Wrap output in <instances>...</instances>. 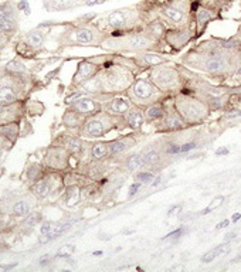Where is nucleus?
Wrapping results in <instances>:
<instances>
[{
    "mask_svg": "<svg viewBox=\"0 0 241 272\" xmlns=\"http://www.w3.org/2000/svg\"><path fill=\"white\" fill-rule=\"evenodd\" d=\"M165 34V27L157 21H149L142 29L133 32L122 33L117 36H108L104 40L101 48L115 52H144L155 51Z\"/></svg>",
    "mask_w": 241,
    "mask_h": 272,
    "instance_id": "1",
    "label": "nucleus"
},
{
    "mask_svg": "<svg viewBox=\"0 0 241 272\" xmlns=\"http://www.w3.org/2000/svg\"><path fill=\"white\" fill-rule=\"evenodd\" d=\"M94 24L110 36H117V34L142 29L146 23H145L141 7L139 5H137V6L117 9L111 13L104 14V16L98 17L94 21Z\"/></svg>",
    "mask_w": 241,
    "mask_h": 272,
    "instance_id": "2",
    "label": "nucleus"
},
{
    "mask_svg": "<svg viewBox=\"0 0 241 272\" xmlns=\"http://www.w3.org/2000/svg\"><path fill=\"white\" fill-rule=\"evenodd\" d=\"M122 128H126L124 118L114 117L104 110H101L85 119L84 123L77 129V135L84 139H99L114 130L122 129Z\"/></svg>",
    "mask_w": 241,
    "mask_h": 272,
    "instance_id": "3",
    "label": "nucleus"
},
{
    "mask_svg": "<svg viewBox=\"0 0 241 272\" xmlns=\"http://www.w3.org/2000/svg\"><path fill=\"white\" fill-rule=\"evenodd\" d=\"M110 34H106L102 30H99L94 21L91 23H84V24H77V26L70 27L67 33H63V40L64 43L71 45H88V47H101L104 40Z\"/></svg>",
    "mask_w": 241,
    "mask_h": 272,
    "instance_id": "4",
    "label": "nucleus"
},
{
    "mask_svg": "<svg viewBox=\"0 0 241 272\" xmlns=\"http://www.w3.org/2000/svg\"><path fill=\"white\" fill-rule=\"evenodd\" d=\"M159 92L160 91L157 90L156 85L148 78H135L125 95L129 98L132 105L145 110L146 106L156 102Z\"/></svg>",
    "mask_w": 241,
    "mask_h": 272,
    "instance_id": "5",
    "label": "nucleus"
},
{
    "mask_svg": "<svg viewBox=\"0 0 241 272\" xmlns=\"http://www.w3.org/2000/svg\"><path fill=\"white\" fill-rule=\"evenodd\" d=\"M176 112L183 118L184 122H199L203 118L207 117V106L200 101H197L195 98H190L188 95L176 99Z\"/></svg>",
    "mask_w": 241,
    "mask_h": 272,
    "instance_id": "6",
    "label": "nucleus"
},
{
    "mask_svg": "<svg viewBox=\"0 0 241 272\" xmlns=\"http://www.w3.org/2000/svg\"><path fill=\"white\" fill-rule=\"evenodd\" d=\"M149 79L156 85L157 90L166 92L172 88H176L179 84V74L176 68L163 63L156 67H152L149 72Z\"/></svg>",
    "mask_w": 241,
    "mask_h": 272,
    "instance_id": "7",
    "label": "nucleus"
},
{
    "mask_svg": "<svg viewBox=\"0 0 241 272\" xmlns=\"http://www.w3.org/2000/svg\"><path fill=\"white\" fill-rule=\"evenodd\" d=\"M72 155L60 145H54L47 149L43 165L52 172H63L71 166Z\"/></svg>",
    "mask_w": 241,
    "mask_h": 272,
    "instance_id": "8",
    "label": "nucleus"
},
{
    "mask_svg": "<svg viewBox=\"0 0 241 272\" xmlns=\"http://www.w3.org/2000/svg\"><path fill=\"white\" fill-rule=\"evenodd\" d=\"M108 59V56H105V59H88L83 60L78 64V68H77V72L74 74V78H72V85L75 87H79L83 85L87 81H90L91 78H94L97 75L98 72L102 70L104 67V63Z\"/></svg>",
    "mask_w": 241,
    "mask_h": 272,
    "instance_id": "9",
    "label": "nucleus"
},
{
    "mask_svg": "<svg viewBox=\"0 0 241 272\" xmlns=\"http://www.w3.org/2000/svg\"><path fill=\"white\" fill-rule=\"evenodd\" d=\"M68 110L74 111V112H77L79 115L88 118L102 110V101L98 97L83 95V97H79L78 99H75V101L70 105Z\"/></svg>",
    "mask_w": 241,
    "mask_h": 272,
    "instance_id": "10",
    "label": "nucleus"
},
{
    "mask_svg": "<svg viewBox=\"0 0 241 272\" xmlns=\"http://www.w3.org/2000/svg\"><path fill=\"white\" fill-rule=\"evenodd\" d=\"M137 145L135 136L129 135L119 136L112 141H108V148H110V159H124L125 156L129 153V150Z\"/></svg>",
    "mask_w": 241,
    "mask_h": 272,
    "instance_id": "11",
    "label": "nucleus"
},
{
    "mask_svg": "<svg viewBox=\"0 0 241 272\" xmlns=\"http://www.w3.org/2000/svg\"><path fill=\"white\" fill-rule=\"evenodd\" d=\"M57 181H56V173H46L40 180L30 184L33 196H36L39 200H46L56 192Z\"/></svg>",
    "mask_w": 241,
    "mask_h": 272,
    "instance_id": "12",
    "label": "nucleus"
},
{
    "mask_svg": "<svg viewBox=\"0 0 241 272\" xmlns=\"http://www.w3.org/2000/svg\"><path fill=\"white\" fill-rule=\"evenodd\" d=\"M54 145H60L63 146L64 149H67L71 155L77 156L81 162L83 159V155H85V148H87V142L81 139V136L78 135H60Z\"/></svg>",
    "mask_w": 241,
    "mask_h": 272,
    "instance_id": "13",
    "label": "nucleus"
},
{
    "mask_svg": "<svg viewBox=\"0 0 241 272\" xmlns=\"http://www.w3.org/2000/svg\"><path fill=\"white\" fill-rule=\"evenodd\" d=\"M130 106L132 102L126 95H115L102 102V110L118 118H124L125 114L130 110Z\"/></svg>",
    "mask_w": 241,
    "mask_h": 272,
    "instance_id": "14",
    "label": "nucleus"
},
{
    "mask_svg": "<svg viewBox=\"0 0 241 272\" xmlns=\"http://www.w3.org/2000/svg\"><path fill=\"white\" fill-rule=\"evenodd\" d=\"M163 39L169 45H175L177 48H180L184 44H188L192 39V32L189 27H176L173 30H165Z\"/></svg>",
    "mask_w": 241,
    "mask_h": 272,
    "instance_id": "15",
    "label": "nucleus"
},
{
    "mask_svg": "<svg viewBox=\"0 0 241 272\" xmlns=\"http://www.w3.org/2000/svg\"><path fill=\"white\" fill-rule=\"evenodd\" d=\"M193 17H195V24H196V34L197 36H202V33L204 32V29L207 27L209 23H211L213 20L217 19V13L215 10H211L209 7L202 6L199 3V6L195 10L193 13Z\"/></svg>",
    "mask_w": 241,
    "mask_h": 272,
    "instance_id": "16",
    "label": "nucleus"
},
{
    "mask_svg": "<svg viewBox=\"0 0 241 272\" xmlns=\"http://www.w3.org/2000/svg\"><path fill=\"white\" fill-rule=\"evenodd\" d=\"M125 126L130 130H141L144 126L146 119H145V112L142 108L132 105L130 110L124 115Z\"/></svg>",
    "mask_w": 241,
    "mask_h": 272,
    "instance_id": "17",
    "label": "nucleus"
},
{
    "mask_svg": "<svg viewBox=\"0 0 241 272\" xmlns=\"http://www.w3.org/2000/svg\"><path fill=\"white\" fill-rule=\"evenodd\" d=\"M133 64L138 68H146V67H156V65H160L163 63H166V59H163L162 56H159L156 52H150V51H144V52H138L137 57L132 59Z\"/></svg>",
    "mask_w": 241,
    "mask_h": 272,
    "instance_id": "18",
    "label": "nucleus"
},
{
    "mask_svg": "<svg viewBox=\"0 0 241 272\" xmlns=\"http://www.w3.org/2000/svg\"><path fill=\"white\" fill-rule=\"evenodd\" d=\"M81 186L77 183H70L67 184L64 188V196H63V200L67 207H74L77 206L83 197V192H81Z\"/></svg>",
    "mask_w": 241,
    "mask_h": 272,
    "instance_id": "19",
    "label": "nucleus"
},
{
    "mask_svg": "<svg viewBox=\"0 0 241 272\" xmlns=\"http://www.w3.org/2000/svg\"><path fill=\"white\" fill-rule=\"evenodd\" d=\"M17 101H19V91L14 85H0V105L9 106V105L17 104Z\"/></svg>",
    "mask_w": 241,
    "mask_h": 272,
    "instance_id": "20",
    "label": "nucleus"
},
{
    "mask_svg": "<svg viewBox=\"0 0 241 272\" xmlns=\"http://www.w3.org/2000/svg\"><path fill=\"white\" fill-rule=\"evenodd\" d=\"M160 121L163 130H179L186 126V122L177 112H166V115Z\"/></svg>",
    "mask_w": 241,
    "mask_h": 272,
    "instance_id": "21",
    "label": "nucleus"
},
{
    "mask_svg": "<svg viewBox=\"0 0 241 272\" xmlns=\"http://www.w3.org/2000/svg\"><path fill=\"white\" fill-rule=\"evenodd\" d=\"M90 159L99 160V159H110V148L108 141H97L90 145Z\"/></svg>",
    "mask_w": 241,
    "mask_h": 272,
    "instance_id": "22",
    "label": "nucleus"
},
{
    "mask_svg": "<svg viewBox=\"0 0 241 272\" xmlns=\"http://www.w3.org/2000/svg\"><path fill=\"white\" fill-rule=\"evenodd\" d=\"M124 166H125V170H126L128 173H132V175H135L137 172H139V170H144V169L146 168L144 163V159H142V156H141V153H130V155L125 156Z\"/></svg>",
    "mask_w": 241,
    "mask_h": 272,
    "instance_id": "23",
    "label": "nucleus"
},
{
    "mask_svg": "<svg viewBox=\"0 0 241 272\" xmlns=\"http://www.w3.org/2000/svg\"><path fill=\"white\" fill-rule=\"evenodd\" d=\"M44 40H46V34L41 30V27L39 29H34L32 32H29L24 37L26 45L32 50H37L41 48V45L44 44Z\"/></svg>",
    "mask_w": 241,
    "mask_h": 272,
    "instance_id": "24",
    "label": "nucleus"
},
{
    "mask_svg": "<svg viewBox=\"0 0 241 272\" xmlns=\"http://www.w3.org/2000/svg\"><path fill=\"white\" fill-rule=\"evenodd\" d=\"M10 213L14 217H17V219H24L26 215L32 213V203L27 199H19V200H16L12 204Z\"/></svg>",
    "mask_w": 241,
    "mask_h": 272,
    "instance_id": "25",
    "label": "nucleus"
},
{
    "mask_svg": "<svg viewBox=\"0 0 241 272\" xmlns=\"http://www.w3.org/2000/svg\"><path fill=\"white\" fill-rule=\"evenodd\" d=\"M71 228V223H56V226L52 228L51 231L46 235H43L41 238H40V244H46L48 241L56 240V238H59L60 235H63L64 233H67L68 230Z\"/></svg>",
    "mask_w": 241,
    "mask_h": 272,
    "instance_id": "26",
    "label": "nucleus"
},
{
    "mask_svg": "<svg viewBox=\"0 0 241 272\" xmlns=\"http://www.w3.org/2000/svg\"><path fill=\"white\" fill-rule=\"evenodd\" d=\"M145 112V119L146 121H149V122H153V121H160L165 115H166V108L163 106L162 104H155L149 105V106H146L144 110Z\"/></svg>",
    "mask_w": 241,
    "mask_h": 272,
    "instance_id": "27",
    "label": "nucleus"
},
{
    "mask_svg": "<svg viewBox=\"0 0 241 272\" xmlns=\"http://www.w3.org/2000/svg\"><path fill=\"white\" fill-rule=\"evenodd\" d=\"M142 159H144V163L146 168H155L156 165L160 163L162 160V155H160V152L155 148H148L146 150H144L142 153Z\"/></svg>",
    "mask_w": 241,
    "mask_h": 272,
    "instance_id": "28",
    "label": "nucleus"
},
{
    "mask_svg": "<svg viewBox=\"0 0 241 272\" xmlns=\"http://www.w3.org/2000/svg\"><path fill=\"white\" fill-rule=\"evenodd\" d=\"M87 119L83 115H79L77 112H74L71 110H67V112L64 114V117H63V122L67 128H77L78 129L79 126L84 123V121Z\"/></svg>",
    "mask_w": 241,
    "mask_h": 272,
    "instance_id": "29",
    "label": "nucleus"
},
{
    "mask_svg": "<svg viewBox=\"0 0 241 272\" xmlns=\"http://www.w3.org/2000/svg\"><path fill=\"white\" fill-rule=\"evenodd\" d=\"M19 10H17V6L16 3L7 0V2H3L0 5V17H5V19H13L19 20Z\"/></svg>",
    "mask_w": 241,
    "mask_h": 272,
    "instance_id": "30",
    "label": "nucleus"
},
{
    "mask_svg": "<svg viewBox=\"0 0 241 272\" xmlns=\"http://www.w3.org/2000/svg\"><path fill=\"white\" fill-rule=\"evenodd\" d=\"M6 72L12 74L14 77H23V75H27V67L20 60H13L10 61L9 64H6Z\"/></svg>",
    "mask_w": 241,
    "mask_h": 272,
    "instance_id": "31",
    "label": "nucleus"
},
{
    "mask_svg": "<svg viewBox=\"0 0 241 272\" xmlns=\"http://www.w3.org/2000/svg\"><path fill=\"white\" fill-rule=\"evenodd\" d=\"M44 175H46L44 168H43L41 165H37V163H34V165H32L30 168L27 169V180H29L30 184L40 180Z\"/></svg>",
    "mask_w": 241,
    "mask_h": 272,
    "instance_id": "32",
    "label": "nucleus"
},
{
    "mask_svg": "<svg viewBox=\"0 0 241 272\" xmlns=\"http://www.w3.org/2000/svg\"><path fill=\"white\" fill-rule=\"evenodd\" d=\"M228 248H230V244H228V242H226V244H222V246H217L215 250H211V251H209L207 254H204V255H203L202 261L203 262H211V261H215L217 257H220L222 254L227 253Z\"/></svg>",
    "mask_w": 241,
    "mask_h": 272,
    "instance_id": "33",
    "label": "nucleus"
},
{
    "mask_svg": "<svg viewBox=\"0 0 241 272\" xmlns=\"http://www.w3.org/2000/svg\"><path fill=\"white\" fill-rule=\"evenodd\" d=\"M153 179H155V175L149 170H139V172L135 173V180L142 183V184H146V183H149Z\"/></svg>",
    "mask_w": 241,
    "mask_h": 272,
    "instance_id": "34",
    "label": "nucleus"
},
{
    "mask_svg": "<svg viewBox=\"0 0 241 272\" xmlns=\"http://www.w3.org/2000/svg\"><path fill=\"white\" fill-rule=\"evenodd\" d=\"M74 253H75V246L65 244V246L61 247L59 251H57L56 257H57V258H68V257H71Z\"/></svg>",
    "mask_w": 241,
    "mask_h": 272,
    "instance_id": "35",
    "label": "nucleus"
},
{
    "mask_svg": "<svg viewBox=\"0 0 241 272\" xmlns=\"http://www.w3.org/2000/svg\"><path fill=\"white\" fill-rule=\"evenodd\" d=\"M39 221H40V214L30 213V215H26V217H24V226L33 228Z\"/></svg>",
    "mask_w": 241,
    "mask_h": 272,
    "instance_id": "36",
    "label": "nucleus"
},
{
    "mask_svg": "<svg viewBox=\"0 0 241 272\" xmlns=\"http://www.w3.org/2000/svg\"><path fill=\"white\" fill-rule=\"evenodd\" d=\"M54 226H56L54 221H43L41 226H40V235H46V234L50 233L54 228Z\"/></svg>",
    "mask_w": 241,
    "mask_h": 272,
    "instance_id": "37",
    "label": "nucleus"
},
{
    "mask_svg": "<svg viewBox=\"0 0 241 272\" xmlns=\"http://www.w3.org/2000/svg\"><path fill=\"white\" fill-rule=\"evenodd\" d=\"M16 6H17V10H19V12H23L26 16L32 13V9H30V5H29L27 0H19V2L16 3Z\"/></svg>",
    "mask_w": 241,
    "mask_h": 272,
    "instance_id": "38",
    "label": "nucleus"
},
{
    "mask_svg": "<svg viewBox=\"0 0 241 272\" xmlns=\"http://www.w3.org/2000/svg\"><path fill=\"white\" fill-rule=\"evenodd\" d=\"M223 201H224V197H217V199H215V200L210 203V206L206 210H203L202 214H209L210 211H213L215 208L220 207V204H223Z\"/></svg>",
    "mask_w": 241,
    "mask_h": 272,
    "instance_id": "39",
    "label": "nucleus"
},
{
    "mask_svg": "<svg viewBox=\"0 0 241 272\" xmlns=\"http://www.w3.org/2000/svg\"><path fill=\"white\" fill-rule=\"evenodd\" d=\"M195 148H196V143L195 142L184 143V145H180V146H179V153H186V152H190V150H193Z\"/></svg>",
    "mask_w": 241,
    "mask_h": 272,
    "instance_id": "40",
    "label": "nucleus"
},
{
    "mask_svg": "<svg viewBox=\"0 0 241 272\" xmlns=\"http://www.w3.org/2000/svg\"><path fill=\"white\" fill-rule=\"evenodd\" d=\"M142 186V183H139V181H135V183H132L129 187V196H135L137 195V192L141 188Z\"/></svg>",
    "mask_w": 241,
    "mask_h": 272,
    "instance_id": "41",
    "label": "nucleus"
},
{
    "mask_svg": "<svg viewBox=\"0 0 241 272\" xmlns=\"http://www.w3.org/2000/svg\"><path fill=\"white\" fill-rule=\"evenodd\" d=\"M106 0H84V5L88 7L97 6V5H104Z\"/></svg>",
    "mask_w": 241,
    "mask_h": 272,
    "instance_id": "42",
    "label": "nucleus"
},
{
    "mask_svg": "<svg viewBox=\"0 0 241 272\" xmlns=\"http://www.w3.org/2000/svg\"><path fill=\"white\" fill-rule=\"evenodd\" d=\"M182 233H183V230H182V228H179V230H176V231H173V233H170V234H168V235H165L163 238H165V240H166V238H172V237H176V238H179V237L182 235Z\"/></svg>",
    "mask_w": 241,
    "mask_h": 272,
    "instance_id": "43",
    "label": "nucleus"
},
{
    "mask_svg": "<svg viewBox=\"0 0 241 272\" xmlns=\"http://www.w3.org/2000/svg\"><path fill=\"white\" fill-rule=\"evenodd\" d=\"M180 210H182V206H175V207H172L169 210V215H173V214H179L180 213Z\"/></svg>",
    "mask_w": 241,
    "mask_h": 272,
    "instance_id": "44",
    "label": "nucleus"
},
{
    "mask_svg": "<svg viewBox=\"0 0 241 272\" xmlns=\"http://www.w3.org/2000/svg\"><path fill=\"white\" fill-rule=\"evenodd\" d=\"M228 153V149L227 148H220V149L216 150V155L220 156V155H227Z\"/></svg>",
    "mask_w": 241,
    "mask_h": 272,
    "instance_id": "45",
    "label": "nucleus"
},
{
    "mask_svg": "<svg viewBox=\"0 0 241 272\" xmlns=\"http://www.w3.org/2000/svg\"><path fill=\"white\" fill-rule=\"evenodd\" d=\"M228 223H230V221H228V220L222 221V223H219V224H217V227H216V228H217V230H222V228H226V227L228 226Z\"/></svg>",
    "mask_w": 241,
    "mask_h": 272,
    "instance_id": "46",
    "label": "nucleus"
},
{
    "mask_svg": "<svg viewBox=\"0 0 241 272\" xmlns=\"http://www.w3.org/2000/svg\"><path fill=\"white\" fill-rule=\"evenodd\" d=\"M160 180H162L160 177H156V179H155V181L152 183V187H156V186H159V184H160Z\"/></svg>",
    "mask_w": 241,
    "mask_h": 272,
    "instance_id": "47",
    "label": "nucleus"
},
{
    "mask_svg": "<svg viewBox=\"0 0 241 272\" xmlns=\"http://www.w3.org/2000/svg\"><path fill=\"white\" fill-rule=\"evenodd\" d=\"M241 219V214L240 213H235L234 215H233V223H237V221L240 220Z\"/></svg>",
    "mask_w": 241,
    "mask_h": 272,
    "instance_id": "48",
    "label": "nucleus"
},
{
    "mask_svg": "<svg viewBox=\"0 0 241 272\" xmlns=\"http://www.w3.org/2000/svg\"><path fill=\"white\" fill-rule=\"evenodd\" d=\"M16 266V264H12V265H5V266H2L3 269H12V268H14Z\"/></svg>",
    "mask_w": 241,
    "mask_h": 272,
    "instance_id": "49",
    "label": "nucleus"
},
{
    "mask_svg": "<svg viewBox=\"0 0 241 272\" xmlns=\"http://www.w3.org/2000/svg\"><path fill=\"white\" fill-rule=\"evenodd\" d=\"M3 228H5V224H3V221H2V219H0V234H2V231H3Z\"/></svg>",
    "mask_w": 241,
    "mask_h": 272,
    "instance_id": "50",
    "label": "nucleus"
},
{
    "mask_svg": "<svg viewBox=\"0 0 241 272\" xmlns=\"http://www.w3.org/2000/svg\"><path fill=\"white\" fill-rule=\"evenodd\" d=\"M101 254H102V251H95V253H94V255H101Z\"/></svg>",
    "mask_w": 241,
    "mask_h": 272,
    "instance_id": "51",
    "label": "nucleus"
},
{
    "mask_svg": "<svg viewBox=\"0 0 241 272\" xmlns=\"http://www.w3.org/2000/svg\"><path fill=\"white\" fill-rule=\"evenodd\" d=\"M238 74H240V75H241V67H240V68H238Z\"/></svg>",
    "mask_w": 241,
    "mask_h": 272,
    "instance_id": "52",
    "label": "nucleus"
},
{
    "mask_svg": "<svg viewBox=\"0 0 241 272\" xmlns=\"http://www.w3.org/2000/svg\"><path fill=\"white\" fill-rule=\"evenodd\" d=\"M192 2H199V0H192Z\"/></svg>",
    "mask_w": 241,
    "mask_h": 272,
    "instance_id": "53",
    "label": "nucleus"
},
{
    "mask_svg": "<svg viewBox=\"0 0 241 272\" xmlns=\"http://www.w3.org/2000/svg\"><path fill=\"white\" fill-rule=\"evenodd\" d=\"M0 157H2V152H0Z\"/></svg>",
    "mask_w": 241,
    "mask_h": 272,
    "instance_id": "54",
    "label": "nucleus"
}]
</instances>
